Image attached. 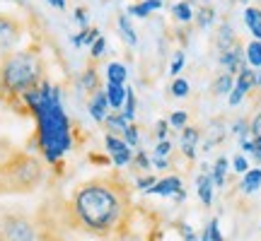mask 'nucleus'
I'll return each mask as SVG.
<instances>
[{
  "mask_svg": "<svg viewBox=\"0 0 261 241\" xmlns=\"http://www.w3.org/2000/svg\"><path fill=\"white\" fill-rule=\"evenodd\" d=\"M130 213V198L119 178H90L73 191L70 215L85 232L109 239L123 232Z\"/></svg>",
  "mask_w": 261,
  "mask_h": 241,
  "instance_id": "1",
  "label": "nucleus"
},
{
  "mask_svg": "<svg viewBox=\"0 0 261 241\" xmlns=\"http://www.w3.org/2000/svg\"><path fill=\"white\" fill-rule=\"evenodd\" d=\"M22 102L37 120V145L48 164H58L73 147V126L61 102V87L48 80L22 94Z\"/></svg>",
  "mask_w": 261,
  "mask_h": 241,
  "instance_id": "2",
  "label": "nucleus"
},
{
  "mask_svg": "<svg viewBox=\"0 0 261 241\" xmlns=\"http://www.w3.org/2000/svg\"><path fill=\"white\" fill-rule=\"evenodd\" d=\"M44 80V61L37 51H17L0 63V89L12 97H22Z\"/></svg>",
  "mask_w": 261,
  "mask_h": 241,
  "instance_id": "3",
  "label": "nucleus"
},
{
  "mask_svg": "<svg viewBox=\"0 0 261 241\" xmlns=\"http://www.w3.org/2000/svg\"><path fill=\"white\" fill-rule=\"evenodd\" d=\"M0 239L3 241H37V229L24 215H5L0 220Z\"/></svg>",
  "mask_w": 261,
  "mask_h": 241,
  "instance_id": "4",
  "label": "nucleus"
},
{
  "mask_svg": "<svg viewBox=\"0 0 261 241\" xmlns=\"http://www.w3.org/2000/svg\"><path fill=\"white\" fill-rule=\"evenodd\" d=\"M104 147H107V152H109V157H112V162L116 164V167H126V164H130L133 162V149L123 142V138H116V135H104Z\"/></svg>",
  "mask_w": 261,
  "mask_h": 241,
  "instance_id": "5",
  "label": "nucleus"
},
{
  "mask_svg": "<svg viewBox=\"0 0 261 241\" xmlns=\"http://www.w3.org/2000/svg\"><path fill=\"white\" fill-rule=\"evenodd\" d=\"M254 84H256V73H254L252 68H247V65H242V70L237 73V82H234L232 92H230V106H237V104L244 99V94L252 89Z\"/></svg>",
  "mask_w": 261,
  "mask_h": 241,
  "instance_id": "6",
  "label": "nucleus"
},
{
  "mask_svg": "<svg viewBox=\"0 0 261 241\" xmlns=\"http://www.w3.org/2000/svg\"><path fill=\"white\" fill-rule=\"evenodd\" d=\"M19 34H22L19 22H15L12 17L0 15V51H8L10 46H15L19 41Z\"/></svg>",
  "mask_w": 261,
  "mask_h": 241,
  "instance_id": "7",
  "label": "nucleus"
},
{
  "mask_svg": "<svg viewBox=\"0 0 261 241\" xmlns=\"http://www.w3.org/2000/svg\"><path fill=\"white\" fill-rule=\"evenodd\" d=\"M184 191V184H181V178L179 176H165V178H160L158 184L150 188L148 193L150 195H165V198H174V195H179Z\"/></svg>",
  "mask_w": 261,
  "mask_h": 241,
  "instance_id": "8",
  "label": "nucleus"
},
{
  "mask_svg": "<svg viewBox=\"0 0 261 241\" xmlns=\"http://www.w3.org/2000/svg\"><path fill=\"white\" fill-rule=\"evenodd\" d=\"M87 109H90V116H92L97 123H104V118L109 116V102H107V92L99 89V92H94L90 97V102H87Z\"/></svg>",
  "mask_w": 261,
  "mask_h": 241,
  "instance_id": "9",
  "label": "nucleus"
},
{
  "mask_svg": "<svg viewBox=\"0 0 261 241\" xmlns=\"http://www.w3.org/2000/svg\"><path fill=\"white\" fill-rule=\"evenodd\" d=\"M242 48L240 46H232V48H227V51H223L220 53V63L225 65V70L230 75H237L240 70H242Z\"/></svg>",
  "mask_w": 261,
  "mask_h": 241,
  "instance_id": "10",
  "label": "nucleus"
},
{
  "mask_svg": "<svg viewBox=\"0 0 261 241\" xmlns=\"http://www.w3.org/2000/svg\"><path fill=\"white\" fill-rule=\"evenodd\" d=\"M201 138V130L194 128V126H187L181 128V152L187 159H196V142Z\"/></svg>",
  "mask_w": 261,
  "mask_h": 241,
  "instance_id": "11",
  "label": "nucleus"
},
{
  "mask_svg": "<svg viewBox=\"0 0 261 241\" xmlns=\"http://www.w3.org/2000/svg\"><path fill=\"white\" fill-rule=\"evenodd\" d=\"M104 128L109 135H116V138H123L126 130H128V120L121 116V111H109V116L104 118Z\"/></svg>",
  "mask_w": 261,
  "mask_h": 241,
  "instance_id": "12",
  "label": "nucleus"
},
{
  "mask_svg": "<svg viewBox=\"0 0 261 241\" xmlns=\"http://www.w3.org/2000/svg\"><path fill=\"white\" fill-rule=\"evenodd\" d=\"M196 191H198V200H201L205 207L213 205V178H211V174H198V178H196Z\"/></svg>",
  "mask_w": 261,
  "mask_h": 241,
  "instance_id": "13",
  "label": "nucleus"
},
{
  "mask_svg": "<svg viewBox=\"0 0 261 241\" xmlns=\"http://www.w3.org/2000/svg\"><path fill=\"white\" fill-rule=\"evenodd\" d=\"M107 102H109V109L112 111H119L126 102V84H109L107 82Z\"/></svg>",
  "mask_w": 261,
  "mask_h": 241,
  "instance_id": "14",
  "label": "nucleus"
},
{
  "mask_svg": "<svg viewBox=\"0 0 261 241\" xmlns=\"http://www.w3.org/2000/svg\"><path fill=\"white\" fill-rule=\"evenodd\" d=\"M244 22L252 32V37H256V41H261V10L259 8H247L244 10Z\"/></svg>",
  "mask_w": 261,
  "mask_h": 241,
  "instance_id": "15",
  "label": "nucleus"
},
{
  "mask_svg": "<svg viewBox=\"0 0 261 241\" xmlns=\"http://www.w3.org/2000/svg\"><path fill=\"white\" fill-rule=\"evenodd\" d=\"M128 70L123 63H109L107 65V82L109 84H126Z\"/></svg>",
  "mask_w": 261,
  "mask_h": 241,
  "instance_id": "16",
  "label": "nucleus"
},
{
  "mask_svg": "<svg viewBox=\"0 0 261 241\" xmlns=\"http://www.w3.org/2000/svg\"><path fill=\"white\" fill-rule=\"evenodd\" d=\"M77 84H80V89H83V92H90V94L99 92V77H97V70H94V68L85 70V73L80 75Z\"/></svg>",
  "mask_w": 261,
  "mask_h": 241,
  "instance_id": "17",
  "label": "nucleus"
},
{
  "mask_svg": "<svg viewBox=\"0 0 261 241\" xmlns=\"http://www.w3.org/2000/svg\"><path fill=\"white\" fill-rule=\"evenodd\" d=\"M162 8V0H143V3H136V5H130L128 12L133 17H148L150 12H155V10Z\"/></svg>",
  "mask_w": 261,
  "mask_h": 241,
  "instance_id": "18",
  "label": "nucleus"
},
{
  "mask_svg": "<svg viewBox=\"0 0 261 241\" xmlns=\"http://www.w3.org/2000/svg\"><path fill=\"white\" fill-rule=\"evenodd\" d=\"M242 188L244 193H254V191H259L261 188V169L259 167H254V169H249L247 174L242 176Z\"/></svg>",
  "mask_w": 261,
  "mask_h": 241,
  "instance_id": "19",
  "label": "nucleus"
},
{
  "mask_svg": "<svg viewBox=\"0 0 261 241\" xmlns=\"http://www.w3.org/2000/svg\"><path fill=\"white\" fill-rule=\"evenodd\" d=\"M227 167H230L227 157H218V159H215L213 171H211V178H213L215 188H223V186H225V174H227Z\"/></svg>",
  "mask_w": 261,
  "mask_h": 241,
  "instance_id": "20",
  "label": "nucleus"
},
{
  "mask_svg": "<svg viewBox=\"0 0 261 241\" xmlns=\"http://www.w3.org/2000/svg\"><path fill=\"white\" fill-rule=\"evenodd\" d=\"M232 87H234L232 75L223 73V75H218V80L213 82V94H215V97H225V94L232 92Z\"/></svg>",
  "mask_w": 261,
  "mask_h": 241,
  "instance_id": "21",
  "label": "nucleus"
},
{
  "mask_svg": "<svg viewBox=\"0 0 261 241\" xmlns=\"http://www.w3.org/2000/svg\"><path fill=\"white\" fill-rule=\"evenodd\" d=\"M99 37H102V34H99V29H97V27H87V29H83L80 34H75L73 44H75V46H83V44H85V46H92Z\"/></svg>",
  "mask_w": 261,
  "mask_h": 241,
  "instance_id": "22",
  "label": "nucleus"
},
{
  "mask_svg": "<svg viewBox=\"0 0 261 241\" xmlns=\"http://www.w3.org/2000/svg\"><path fill=\"white\" fill-rule=\"evenodd\" d=\"M119 29H121V34H123V39H126L128 46H136V44H138V37H136L133 24L128 22V15H119Z\"/></svg>",
  "mask_w": 261,
  "mask_h": 241,
  "instance_id": "23",
  "label": "nucleus"
},
{
  "mask_svg": "<svg viewBox=\"0 0 261 241\" xmlns=\"http://www.w3.org/2000/svg\"><path fill=\"white\" fill-rule=\"evenodd\" d=\"M121 116L128 123H133V118H136V92L130 87H126V102L121 106Z\"/></svg>",
  "mask_w": 261,
  "mask_h": 241,
  "instance_id": "24",
  "label": "nucleus"
},
{
  "mask_svg": "<svg viewBox=\"0 0 261 241\" xmlns=\"http://www.w3.org/2000/svg\"><path fill=\"white\" fill-rule=\"evenodd\" d=\"M201 241H225L223 232H220V222H218V217H213L211 222L205 224L203 234H201Z\"/></svg>",
  "mask_w": 261,
  "mask_h": 241,
  "instance_id": "25",
  "label": "nucleus"
},
{
  "mask_svg": "<svg viewBox=\"0 0 261 241\" xmlns=\"http://www.w3.org/2000/svg\"><path fill=\"white\" fill-rule=\"evenodd\" d=\"M244 53H247V56H244L247 58V63L252 65V68H261V41H256V39L249 41Z\"/></svg>",
  "mask_w": 261,
  "mask_h": 241,
  "instance_id": "26",
  "label": "nucleus"
},
{
  "mask_svg": "<svg viewBox=\"0 0 261 241\" xmlns=\"http://www.w3.org/2000/svg\"><path fill=\"white\" fill-rule=\"evenodd\" d=\"M169 92H172V97H177V99H187L189 92H191V87H189V82L184 77H174L172 84H169Z\"/></svg>",
  "mask_w": 261,
  "mask_h": 241,
  "instance_id": "27",
  "label": "nucleus"
},
{
  "mask_svg": "<svg viewBox=\"0 0 261 241\" xmlns=\"http://www.w3.org/2000/svg\"><path fill=\"white\" fill-rule=\"evenodd\" d=\"M172 15L179 19V22H191L194 19V12H191V5H189L187 0H181V3H177L174 8H172Z\"/></svg>",
  "mask_w": 261,
  "mask_h": 241,
  "instance_id": "28",
  "label": "nucleus"
},
{
  "mask_svg": "<svg viewBox=\"0 0 261 241\" xmlns=\"http://www.w3.org/2000/svg\"><path fill=\"white\" fill-rule=\"evenodd\" d=\"M123 142H126L130 149L138 147L140 135H138V126H136V123H128V130H126V135H123Z\"/></svg>",
  "mask_w": 261,
  "mask_h": 241,
  "instance_id": "29",
  "label": "nucleus"
},
{
  "mask_svg": "<svg viewBox=\"0 0 261 241\" xmlns=\"http://www.w3.org/2000/svg\"><path fill=\"white\" fill-rule=\"evenodd\" d=\"M130 164H136L140 171H150V167H152V162L148 159V155H145L143 149H136V155H133V162H130Z\"/></svg>",
  "mask_w": 261,
  "mask_h": 241,
  "instance_id": "30",
  "label": "nucleus"
},
{
  "mask_svg": "<svg viewBox=\"0 0 261 241\" xmlns=\"http://www.w3.org/2000/svg\"><path fill=\"white\" fill-rule=\"evenodd\" d=\"M187 123H189V113L181 111V109L169 116V126H172V128H179V130H181V128H187Z\"/></svg>",
  "mask_w": 261,
  "mask_h": 241,
  "instance_id": "31",
  "label": "nucleus"
},
{
  "mask_svg": "<svg viewBox=\"0 0 261 241\" xmlns=\"http://www.w3.org/2000/svg\"><path fill=\"white\" fill-rule=\"evenodd\" d=\"M232 44H234V34H232V29L225 24V27L220 29V48L227 51V48H232Z\"/></svg>",
  "mask_w": 261,
  "mask_h": 241,
  "instance_id": "32",
  "label": "nucleus"
},
{
  "mask_svg": "<svg viewBox=\"0 0 261 241\" xmlns=\"http://www.w3.org/2000/svg\"><path fill=\"white\" fill-rule=\"evenodd\" d=\"M232 133H234V135H237L240 140H244L247 135H249V123H247L244 118H237V120L232 123Z\"/></svg>",
  "mask_w": 261,
  "mask_h": 241,
  "instance_id": "33",
  "label": "nucleus"
},
{
  "mask_svg": "<svg viewBox=\"0 0 261 241\" xmlns=\"http://www.w3.org/2000/svg\"><path fill=\"white\" fill-rule=\"evenodd\" d=\"M104 51H107V39L99 37V39H97V41L92 44V46H90V56H92V58H102Z\"/></svg>",
  "mask_w": 261,
  "mask_h": 241,
  "instance_id": "34",
  "label": "nucleus"
},
{
  "mask_svg": "<svg viewBox=\"0 0 261 241\" xmlns=\"http://www.w3.org/2000/svg\"><path fill=\"white\" fill-rule=\"evenodd\" d=\"M232 169L234 171H237V174H247V171H249V162H247V157H244V155H237V157L232 159Z\"/></svg>",
  "mask_w": 261,
  "mask_h": 241,
  "instance_id": "35",
  "label": "nucleus"
},
{
  "mask_svg": "<svg viewBox=\"0 0 261 241\" xmlns=\"http://www.w3.org/2000/svg\"><path fill=\"white\" fill-rule=\"evenodd\" d=\"M213 8H211V5H208V8H203L201 10V12H198V24H201V27H208V24H211V22H213Z\"/></svg>",
  "mask_w": 261,
  "mask_h": 241,
  "instance_id": "36",
  "label": "nucleus"
},
{
  "mask_svg": "<svg viewBox=\"0 0 261 241\" xmlns=\"http://www.w3.org/2000/svg\"><path fill=\"white\" fill-rule=\"evenodd\" d=\"M184 61H187V56L179 51V53H174V61H172V68H169V73L172 75H179L181 73V68H184Z\"/></svg>",
  "mask_w": 261,
  "mask_h": 241,
  "instance_id": "37",
  "label": "nucleus"
},
{
  "mask_svg": "<svg viewBox=\"0 0 261 241\" xmlns=\"http://www.w3.org/2000/svg\"><path fill=\"white\" fill-rule=\"evenodd\" d=\"M169 152H172V142L169 140H160L155 145V155L158 157H169Z\"/></svg>",
  "mask_w": 261,
  "mask_h": 241,
  "instance_id": "38",
  "label": "nucleus"
},
{
  "mask_svg": "<svg viewBox=\"0 0 261 241\" xmlns=\"http://www.w3.org/2000/svg\"><path fill=\"white\" fill-rule=\"evenodd\" d=\"M155 184H158V178H155V176H140L138 178V188H140V191H145V193H148Z\"/></svg>",
  "mask_w": 261,
  "mask_h": 241,
  "instance_id": "39",
  "label": "nucleus"
},
{
  "mask_svg": "<svg viewBox=\"0 0 261 241\" xmlns=\"http://www.w3.org/2000/svg\"><path fill=\"white\" fill-rule=\"evenodd\" d=\"M75 19H77V24H80L83 29L90 27V22H87V10H85V8H77V10H75Z\"/></svg>",
  "mask_w": 261,
  "mask_h": 241,
  "instance_id": "40",
  "label": "nucleus"
},
{
  "mask_svg": "<svg viewBox=\"0 0 261 241\" xmlns=\"http://www.w3.org/2000/svg\"><path fill=\"white\" fill-rule=\"evenodd\" d=\"M252 157L256 162H261V135H254L252 138Z\"/></svg>",
  "mask_w": 261,
  "mask_h": 241,
  "instance_id": "41",
  "label": "nucleus"
},
{
  "mask_svg": "<svg viewBox=\"0 0 261 241\" xmlns=\"http://www.w3.org/2000/svg\"><path fill=\"white\" fill-rule=\"evenodd\" d=\"M155 135H158V140H167V120H158Z\"/></svg>",
  "mask_w": 261,
  "mask_h": 241,
  "instance_id": "42",
  "label": "nucleus"
},
{
  "mask_svg": "<svg viewBox=\"0 0 261 241\" xmlns=\"http://www.w3.org/2000/svg\"><path fill=\"white\" fill-rule=\"evenodd\" d=\"M249 133H252V135H261V111L256 113V118L249 123Z\"/></svg>",
  "mask_w": 261,
  "mask_h": 241,
  "instance_id": "43",
  "label": "nucleus"
},
{
  "mask_svg": "<svg viewBox=\"0 0 261 241\" xmlns=\"http://www.w3.org/2000/svg\"><path fill=\"white\" fill-rule=\"evenodd\" d=\"M181 236H184V241H198L196 239V234H194V229H191L189 224H181Z\"/></svg>",
  "mask_w": 261,
  "mask_h": 241,
  "instance_id": "44",
  "label": "nucleus"
},
{
  "mask_svg": "<svg viewBox=\"0 0 261 241\" xmlns=\"http://www.w3.org/2000/svg\"><path fill=\"white\" fill-rule=\"evenodd\" d=\"M152 164H155V167H158V169H167V164H169V162H167V159H165V157H155V162H152Z\"/></svg>",
  "mask_w": 261,
  "mask_h": 241,
  "instance_id": "45",
  "label": "nucleus"
},
{
  "mask_svg": "<svg viewBox=\"0 0 261 241\" xmlns=\"http://www.w3.org/2000/svg\"><path fill=\"white\" fill-rule=\"evenodd\" d=\"M48 5H54L56 10H65V0H46Z\"/></svg>",
  "mask_w": 261,
  "mask_h": 241,
  "instance_id": "46",
  "label": "nucleus"
},
{
  "mask_svg": "<svg viewBox=\"0 0 261 241\" xmlns=\"http://www.w3.org/2000/svg\"><path fill=\"white\" fill-rule=\"evenodd\" d=\"M256 84H261V73H256Z\"/></svg>",
  "mask_w": 261,
  "mask_h": 241,
  "instance_id": "47",
  "label": "nucleus"
}]
</instances>
